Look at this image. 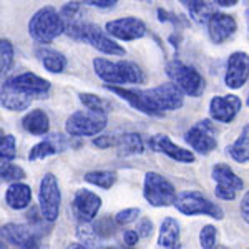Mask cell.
<instances>
[{"mask_svg":"<svg viewBox=\"0 0 249 249\" xmlns=\"http://www.w3.org/2000/svg\"><path fill=\"white\" fill-rule=\"evenodd\" d=\"M105 88L122 96L144 115L163 116L164 111H173L183 107V91L175 83H164L151 90H128L113 85H107Z\"/></svg>","mask_w":249,"mask_h":249,"instance_id":"cell-1","label":"cell"},{"mask_svg":"<svg viewBox=\"0 0 249 249\" xmlns=\"http://www.w3.org/2000/svg\"><path fill=\"white\" fill-rule=\"evenodd\" d=\"M93 67L96 75L110 85H133L144 80L143 71L133 62H110L105 58H95Z\"/></svg>","mask_w":249,"mask_h":249,"instance_id":"cell-2","label":"cell"},{"mask_svg":"<svg viewBox=\"0 0 249 249\" xmlns=\"http://www.w3.org/2000/svg\"><path fill=\"white\" fill-rule=\"evenodd\" d=\"M65 20L53 7L40 9L29 22V32L32 38L38 43H50L53 38L65 32Z\"/></svg>","mask_w":249,"mask_h":249,"instance_id":"cell-3","label":"cell"},{"mask_svg":"<svg viewBox=\"0 0 249 249\" xmlns=\"http://www.w3.org/2000/svg\"><path fill=\"white\" fill-rule=\"evenodd\" d=\"M65 32L75 40H82V42L90 43L96 50L103 52L107 55H123L124 48L120 47L115 40L108 38L100 27L93 25V23H83V22H73L68 23Z\"/></svg>","mask_w":249,"mask_h":249,"instance_id":"cell-4","label":"cell"},{"mask_svg":"<svg viewBox=\"0 0 249 249\" xmlns=\"http://www.w3.org/2000/svg\"><path fill=\"white\" fill-rule=\"evenodd\" d=\"M108 111L102 110H83L75 111L68 116L65 123V130L70 136H93L107 126Z\"/></svg>","mask_w":249,"mask_h":249,"instance_id":"cell-5","label":"cell"},{"mask_svg":"<svg viewBox=\"0 0 249 249\" xmlns=\"http://www.w3.org/2000/svg\"><path fill=\"white\" fill-rule=\"evenodd\" d=\"M166 75L171 78V82L175 83L183 93L190 96H199L204 90V80L199 75L198 70H195L193 67L184 65L179 60H173L168 63L166 67Z\"/></svg>","mask_w":249,"mask_h":249,"instance_id":"cell-6","label":"cell"},{"mask_svg":"<svg viewBox=\"0 0 249 249\" xmlns=\"http://www.w3.org/2000/svg\"><path fill=\"white\" fill-rule=\"evenodd\" d=\"M144 199L151 204V206H170L176 201V191L175 186L163 178L161 175L155 171L146 173L144 176V190H143Z\"/></svg>","mask_w":249,"mask_h":249,"instance_id":"cell-7","label":"cell"},{"mask_svg":"<svg viewBox=\"0 0 249 249\" xmlns=\"http://www.w3.org/2000/svg\"><path fill=\"white\" fill-rule=\"evenodd\" d=\"M175 206L183 214L193 216V214H206L214 219H223V210L218 204L211 203L208 198H204L201 193L198 191H184L179 196H176Z\"/></svg>","mask_w":249,"mask_h":249,"instance_id":"cell-8","label":"cell"},{"mask_svg":"<svg viewBox=\"0 0 249 249\" xmlns=\"http://www.w3.org/2000/svg\"><path fill=\"white\" fill-rule=\"evenodd\" d=\"M38 201H40V210H42V218L48 221V223H53L58 218L62 195H60L57 178L52 173H47L42 178V181H40Z\"/></svg>","mask_w":249,"mask_h":249,"instance_id":"cell-9","label":"cell"},{"mask_svg":"<svg viewBox=\"0 0 249 249\" xmlns=\"http://www.w3.org/2000/svg\"><path fill=\"white\" fill-rule=\"evenodd\" d=\"M184 140L193 150H196L201 155H210L218 144L214 126H213L210 120H203V122L193 124L186 136H184Z\"/></svg>","mask_w":249,"mask_h":249,"instance_id":"cell-10","label":"cell"},{"mask_svg":"<svg viewBox=\"0 0 249 249\" xmlns=\"http://www.w3.org/2000/svg\"><path fill=\"white\" fill-rule=\"evenodd\" d=\"M213 179L216 181V196L226 201H232L236 198V193L243 190L244 183L228 164H216L213 168Z\"/></svg>","mask_w":249,"mask_h":249,"instance_id":"cell-11","label":"cell"},{"mask_svg":"<svg viewBox=\"0 0 249 249\" xmlns=\"http://www.w3.org/2000/svg\"><path fill=\"white\" fill-rule=\"evenodd\" d=\"M2 239L20 249H40V236L32 226L5 224L2 226Z\"/></svg>","mask_w":249,"mask_h":249,"instance_id":"cell-12","label":"cell"},{"mask_svg":"<svg viewBox=\"0 0 249 249\" xmlns=\"http://www.w3.org/2000/svg\"><path fill=\"white\" fill-rule=\"evenodd\" d=\"M249 78V55L243 52H234L230 58H228V68H226V77L224 82L226 85L238 90L246 83Z\"/></svg>","mask_w":249,"mask_h":249,"instance_id":"cell-13","label":"cell"},{"mask_svg":"<svg viewBox=\"0 0 249 249\" xmlns=\"http://www.w3.org/2000/svg\"><path fill=\"white\" fill-rule=\"evenodd\" d=\"M107 32L120 40H136L146 34V25L140 18L126 17L107 23Z\"/></svg>","mask_w":249,"mask_h":249,"instance_id":"cell-14","label":"cell"},{"mask_svg":"<svg viewBox=\"0 0 249 249\" xmlns=\"http://www.w3.org/2000/svg\"><path fill=\"white\" fill-rule=\"evenodd\" d=\"M102 206V198L90 190H78L73 198V211L80 221H93Z\"/></svg>","mask_w":249,"mask_h":249,"instance_id":"cell-15","label":"cell"},{"mask_svg":"<svg viewBox=\"0 0 249 249\" xmlns=\"http://www.w3.org/2000/svg\"><path fill=\"white\" fill-rule=\"evenodd\" d=\"M241 110V100L236 95L214 96L210 103V115L213 120L221 123H230Z\"/></svg>","mask_w":249,"mask_h":249,"instance_id":"cell-16","label":"cell"},{"mask_svg":"<svg viewBox=\"0 0 249 249\" xmlns=\"http://www.w3.org/2000/svg\"><path fill=\"white\" fill-rule=\"evenodd\" d=\"M148 144H150V148L156 151V153H164L179 163H195V155L190 150H183V148L176 146L166 135L151 136Z\"/></svg>","mask_w":249,"mask_h":249,"instance_id":"cell-17","label":"cell"},{"mask_svg":"<svg viewBox=\"0 0 249 249\" xmlns=\"http://www.w3.org/2000/svg\"><path fill=\"white\" fill-rule=\"evenodd\" d=\"M9 82L17 88V90L34 96V98H42V96H45L47 91L50 90V83H48L47 80L37 77L35 73L17 75V77L10 78Z\"/></svg>","mask_w":249,"mask_h":249,"instance_id":"cell-18","label":"cell"},{"mask_svg":"<svg viewBox=\"0 0 249 249\" xmlns=\"http://www.w3.org/2000/svg\"><path fill=\"white\" fill-rule=\"evenodd\" d=\"M208 32L214 43H223L236 32V20L226 14H211L208 20Z\"/></svg>","mask_w":249,"mask_h":249,"instance_id":"cell-19","label":"cell"},{"mask_svg":"<svg viewBox=\"0 0 249 249\" xmlns=\"http://www.w3.org/2000/svg\"><path fill=\"white\" fill-rule=\"evenodd\" d=\"M67 146H68V143L63 135H60V133L50 135L48 138H45L43 142L37 143L32 148L29 153V160L30 161H37V160H43L50 155L62 153V151L67 150Z\"/></svg>","mask_w":249,"mask_h":249,"instance_id":"cell-20","label":"cell"},{"mask_svg":"<svg viewBox=\"0 0 249 249\" xmlns=\"http://www.w3.org/2000/svg\"><path fill=\"white\" fill-rule=\"evenodd\" d=\"M32 102H34V96L17 90L9 80H7L5 83H2V107L3 108H7V110H10V111H22V110H27Z\"/></svg>","mask_w":249,"mask_h":249,"instance_id":"cell-21","label":"cell"},{"mask_svg":"<svg viewBox=\"0 0 249 249\" xmlns=\"http://www.w3.org/2000/svg\"><path fill=\"white\" fill-rule=\"evenodd\" d=\"M32 199V190L30 186L23 183L14 181L9 186V190L5 193V203L9 204L12 210H23L30 204Z\"/></svg>","mask_w":249,"mask_h":249,"instance_id":"cell-22","label":"cell"},{"mask_svg":"<svg viewBox=\"0 0 249 249\" xmlns=\"http://www.w3.org/2000/svg\"><path fill=\"white\" fill-rule=\"evenodd\" d=\"M158 244L164 249H178L179 248V224L176 219L166 218L163 219L160 228Z\"/></svg>","mask_w":249,"mask_h":249,"instance_id":"cell-23","label":"cell"},{"mask_svg":"<svg viewBox=\"0 0 249 249\" xmlns=\"http://www.w3.org/2000/svg\"><path fill=\"white\" fill-rule=\"evenodd\" d=\"M115 148H118V153L123 156L128 155H142L143 142L142 136L136 133H123L115 135Z\"/></svg>","mask_w":249,"mask_h":249,"instance_id":"cell-24","label":"cell"},{"mask_svg":"<svg viewBox=\"0 0 249 249\" xmlns=\"http://www.w3.org/2000/svg\"><path fill=\"white\" fill-rule=\"evenodd\" d=\"M37 57L40 62L43 63V67L47 68L52 73H62L67 67V58L63 57L60 52L52 50V48L42 47L37 50Z\"/></svg>","mask_w":249,"mask_h":249,"instance_id":"cell-25","label":"cell"},{"mask_svg":"<svg viewBox=\"0 0 249 249\" xmlns=\"http://www.w3.org/2000/svg\"><path fill=\"white\" fill-rule=\"evenodd\" d=\"M22 124L29 133L32 135H45L48 133L50 122H48V115L43 110H34L29 115L23 116Z\"/></svg>","mask_w":249,"mask_h":249,"instance_id":"cell-26","label":"cell"},{"mask_svg":"<svg viewBox=\"0 0 249 249\" xmlns=\"http://www.w3.org/2000/svg\"><path fill=\"white\" fill-rule=\"evenodd\" d=\"M228 151H230V155L236 161H239V163L249 161V124L244 126L243 133H241L239 138L228 148Z\"/></svg>","mask_w":249,"mask_h":249,"instance_id":"cell-27","label":"cell"},{"mask_svg":"<svg viewBox=\"0 0 249 249\" xmlns=\"http://www.w3.org/2000/svg\"><path fill=\"white\" fill-rule=\"evenodd\" d=\"M77 234L83 246H87L88 249H100V239L102 238L95 231V226H90L88 221H80Z\"/></svg>","mask_w":249,"mask_h":249,"instance_id":"cell-28","label":"cell"},{"mask_svg":"<svg viewBox=\"0 0 249 249\" xmlns=\"http://www.w3.org/2000/svg\"><path fill=\"white\" fill-rule=\"evenodd\" d=\"M85 179L88 183L100 186L103 190H110L116 181V173L115 171H90L85 175Z\"/></svg>","mask_w":249,"mask_h":249,"instance_id":"cell-29","label":"cell"},{"mask_svg":"<svg viewBox=\"0 0 249 249\" xmlns=\"http://www.w3.org/2000/svg\"><path fill=\"white\" fill-rule=\"evenodd\" d=\"M179 2L190 10V14L198 22H203V17H206L208 5H211V3H206V0H179Z\"/></svg>","mask_w":249,"mask_h":249,"instance_id":"cell-30","label":"cell"},{"mask_svg":"<svg viewBox=\"0 0 249 249\" xmlns=\"http://www.w3.org/2000/svg\"><path fill=\"white\" fill-rule=\"evenodd\" d=\"M12 62H14V47L9 40H3L0 42V70L2 73L10 70Z\"/></svg>","mask_w":249,"mask_h":249,"instance_id":"cell-31","label":"cell"},{"mask_svg":"<svg viewBox=\"0 0 249 249\" xmlns=\"http://www.w3.org/2000/svg\"><path fill=\"white\" fill-rule=\"evenodd\" d=\"M15 136L5 135L2 136V143H0V158L2 163H9L15 158Z\"/></svg>","mask_w":249,"mask_h":249,"instance_id":"cell-32","label":"cell"},{"mask_svg":"<svg viewBox=\"0 0 249 249\" xmlns=\"http://www.w3.org/2000/svg\"><path fill=\"white\" fill-rule=\"evenodd\" d=\"M0 176H2V181H18V179L25 178V173L17 164L2 163V170H0Z\"/></svg>","mask_w":249,"mask_h":249,"instance_id":"cell-33","label":"cell"},{"mask_svg":"<svg viewBox=\"0 0 249 249\" xmlns=\"http://www.w3.org/2000/svg\"><path fill=\"white\" fill-rule=\"evenodd\" d=\"M115 223H113V219H110V216H105V218H100L98 221H96L93 226H95V231L98 232L100 238L105 239V238H110V236L115 232V230H116Z\"/></svg>","mask_w":249,"mask_h":249,"instance_id":"cell-34","label":"cell"},{"mask_svg":"<svg viewBox=\"0 0 249 249\" xmlns=\"http://www.w3.org/2000/svg\"><path fill=\"white\" fill-rule=\"evenodd\" d=\"M199 243L203 249H214L216 246V228L211 224H206L199 232Z\"/></svg>","mask_w":249,"mask_h":249,"instance_id":"cell-35","label":"cell"},{"mask_svg":"<svg viewBox=\"0 0 249 249\" xmlns=\"http://www.w3.org/2000/svg\"><path fill=\"white\" fill-rule=\"evenodd\" d=\"M80 102L83 103L87 108H91V110H102V111H108L107 108V102L102 100L100 96H96L93 93H82L80 95Z\"/></svg>","mask_w":249,"mask_h":249,"instance_id":"cell-36","label":"cell"},{"mask_svg":"<svg viewBox=\"0 0 249 249\" xmlns=\"http://www.w3.org/2000/svg\"><path fill=\"white\" fill-rule=\"evenodd\" d=\"M138 214H140L138 208H128V210L120 211L118 214L115 216V221H116V224H130V223H133V221H136Z\"/></svg>","mask_w":249,"mask_h":249,"instance_id":"cell-37","label":"cell"},{"mask_svg":"<svg viewBox=\"0 0 249 249\" xmlns=\"http://www.w3.org/2000/svg\"><path fill=\"white\" fill-rule=\"evenodd\" d=\"M136 231H138V234L142 236V238H150L151 232H153V223L148 218L140 219L138 226H136Z\"/></svg>","mask_w":249,"mask_h":249,"instance_id":"cell-38","label":"cell"},{"mask_svg":"<svg viewBox=\"0 0 249 249\" xmlns=\"http://www.w3.org/2000/svg\"><path fill=\"white\" fill-rule=\"evenodd\" d=\"M87 5H93V7H100V9H108V7H113L118 0H82Z\"/></svg>","mask_w":249,"mask_h":249,"instance_id":"cell-39","label":"cell"},{"mask_svg":"<svg viewBox=\"0 0 249 249\" xmlns=\"http://www.w3.org/2000/svg\"><path fill=\"white\" fill-rule=\"evenodd\" d=\"M241 214H243L244 221L249 224V191L243 196V201H241Z\"/></svg>","mask_w":249,"mask_h":249,"instance_id":"cell-40","label":"cell"},{"mask_svg":"<svg viewBox=\"0 0 249 249\" xmlns=\"http://www.w3.org/2000/svg\"><path fill=\"white\" fill-rule=\"evenodd\" d=\"M138 239H140L138 231H131V230L124 231V243H126L130 248H131V246H135V244L138 243Z\"/></svg>","mask_w":249,"mask_h":249,"instance_id":"cell-41","label":"cell"},{"mask_svg":"<svg viewBox=\"0 0 249 249\" xmlns=\"http://www.w3.org/2000/svg\"><path fill=\"white\" fill-rule=\"evenodd\" d=\"M158 18H160V22H173V23L178 22V18H176L175 15L168 14V12H164L161 9L158 10Z\"/></svg>","mask_w":249,"mask_h":249,"instance_id":"cell-42","label":"cell"},{"mask_svg":"<svg viewBox=\"0 0 249 249\" xmlns=\"http://www.w3.org/2000/svg\"><path fill=\"white\" fill-rule=\"evenodd\" d=\"M216 2H218L219 5H223V7H232V5H236V3H238V0H216Z\"/></svg>","mask_w":249,"mask_h":249,"instance_id":"cell-43","label":"cell"},{"mask_svg":"<svg viewBox=\"0 0 249 249\" xmlns=\"http://www.w3.org/2000/svg\"><path fill=\"white\" fill-rule=\"evenodd\" d=\"M68 249H88V248L83 246V244H80V243H75V244H70Z\"/></svg>","mask_w":249,"mask_h":249,"instance_id":"cell-44","label":"cell"},{"mask_svg":"<svg viewBox=\"0 0 249 249\" xmlns=\"http://www.w3.org/2000/svg\"><path fill=\"white\" fill-rule=\"evenodd\" d=\"M0 249H7V244H5V241L2 239V246H0Z\"/></svg>","mask_w":249,"mask_h":249,"instance_id":"cell-45","label":"cell"},{"mask_svg":"<svg viewBox=\"0 0 249 249\" xmlns=\"http://www.w3.org/2000/svg\"><path fill=\"white\" fill-rule=\"evenodd\" d=\"M107 249H123V248H107Z\"/></svg>","mask_w":249,"mask_h":249,"instance_id":"cell-46","label":"cell"},{"mask_svg":"<svg viewBox=\"0 0 249 249\" xmlns=\"http://www.w3.org/2000/svg\"><path fill=\"white\" fill-rule=\"evenodd\" d=\"M248 107H249V95H248Z\"/></svg>","mask_w":249,"mask_h":249,"instance_id":"cell-47","label":"cell"},{"mask_svg":"<svg viewBox=\"0 0 249 249\" xmlns=\"http://www.w3.org/2000/svg\"><path fill=\"white\" fill-rule=\"evenodd\" d=\"M248 23H249V12H248Z\"/></svg>","mask_w":249,"mask_h":249,"instance_id":"cell-48","label":"cell"},{"mask_svg":"<svg viewBox=\"0 0 249 249\" xmlns=\"http://www.w3.org/2000/svg\"><path fill=\"white\" fill-rule=\"evenodd\" d=\"M142 2H150V0H142Z\"/></svg>","mask_w":249,"mask_h":249,"instance_id":"cell-49","label":"cell"},{"mask_svg":"<svg viewBox=\"0 0 249 249\" xmlns=\"http://www.w3.org/2000/svg\"><path fill=\"white\" fill-rule=\"evenodd\" d=\"M218 249H226V248H218Z\"/></svg>","mask_w":249,"mask_h":249,"instance_id":"cell-50","label":"cell"}]
</instances>
